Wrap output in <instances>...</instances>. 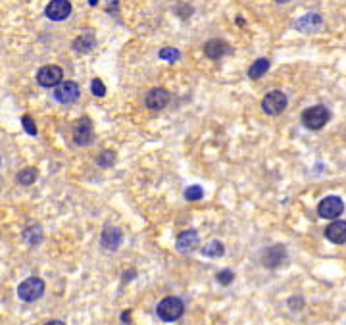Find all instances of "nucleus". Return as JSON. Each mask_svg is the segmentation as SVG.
I'll return each mask as SVG.
<instances>
[{
	"label": "nucleus",
	"mask_w": 346,
	"mask_h": 325,
	"mask_svg": "<svg viewBox=\"0 0 346 325\" xmlns=\"http://www.w3.org/2000/svg\"><path fill=\"white\" fill-rule=\"evenodd\" d=\"M156 314H158V317H160L162 321H177V319L185 314V304H183L181 298L167 297L158 304Z\"/></svg>",
	"instance_id": "obj_1"
},
{
	"label": "nucleus",
	"mask_w": 346,
	"mask_h": 325,
	"mask_svg": "<svg viewBox=\"0 0 346 325\" xmlns=\"http://www.w3.org/2000/svg\"><path fill=\"white\" fill-rule=\"evenodd\" d=\"M38 177V172L35 168H25V170H21L18 173V183L19 185H31V183H35V179Z\"/></svg>",
	"instance_id": "obj_20"
},
{
	"label": "nucleus",
	"mask_w": 346,
	"mask_h": 325,
	"mask_svg": "<svg viewBox=\"0 0 346 325\" xmlns=\"http://www.w3.org/2000/svg\"><path fill=\"white\" fill-rule=\"evenodd\" d=\"M29 237H33L31 239V247H35V245H38L40 242V239H42V233H40V227H29V229H25L23 231V239L27 240Z\"/></svg>",
	"instance_id": "obj_22"
},
{
	"label": "nucleus",
	"mask_w": 346,
	"mask_h": 325,
	"mask_svg": "<svg viewBox=\"0 0 346 325\" xmlns=\"http://www.w3.org/2000/svg\"><path fill=\"white\" fill-rule=\"evenodd\" d=\"M114 162H115V152L104 150V152L98 156V166H102V168H110Z\"/></svg>",
	"instance_id": "obj_25"
},
{
	"label": "nucleus",
	"mask_w": 346,
	"mask_h": 325,
	"mask_svg": "<svg viewBox=\"0 0 346 325\" xmlns=\"http://www.w3.org/2000/svg\"><path fill=\"white\" fill-rule=\"evenodd\" d=\"M42 293H45V283H42V279L38 277L25 279L18 287V297L23 302H35V300L42 297Z\"/></svg>",
	"instance_id": "obj_4"
},
{
	"label": "nucleus",
	"mask_w": 346,
	"mask_h": 325,
	"mask_svg": "<svg viewBox=\"0 0 346 325\" xmlns=\"http://www.w3.org/2000/svg\"><path fill=\"white\" fill-rule=\"evenodd\" d=\"M121 240H123V235H121V231L117 229V227H106L104 231H102V239H100V242H102V247H104L106 250H117L119 249V245H121Z\"/></svg>",
	"instance_id": "obj_15"
},
{
	"label": "nucleus",
	"mask_w": 346,
	"mask_h": 325,
	"mask_svg": "<svg viewBox=\"0 0 346 325\" xmlns=\"http://www.w3.org/2000/svg\"><path fill=\"white\" fill-rule=\"evenodd\" d=\"M288 104V98L283 91H271L264 96L262 100V110L268 115H279L285 112V108Z\"/></svg>",
	"instance_id": "obj_5"
},
{
	"label": "nucleus",
	"mask_w": 346,
	"mask_h": 325,
	"mask_svg": "<svg viewBox=\"0 0 346 325\" xmlns=\"http://www.w3.org/2000/svg\"><path fill=\"white\" fill-rule=\"evenodd\" d=\"M269 69V60L268 58H258L248 69V77L250 79H260V77H264L268 73Z\"/></svg>",
	"instance_id": "obj_18"
},
{
	"label": "nucleus",
	"mask_w": 346,
	"mask_h": 325,
	"mask_svg": "<svg viewBox=\"0 0 346 325\" xmlns=\"http://www.w3.org/2000/svg\"><path fill=\"white\" fill-rule=\"evenodd\" d=\"M91 91H93V95L98 96V98H102V96L106 95V87L98 77H95V79L91 81Z\"/></svg>",
	"instance_id": "obj_26"
},
{
	"label": "nucleus",
	"mask_w": 346,
	"mask_h": 325,
	"mask_svg": "<svg viewBox=\"0 0 346 325\" xmlns=\"http://www.w3.org/2000/svg\"><path fill=\"white\" fill-rule=\"evenodd\" d=\"M215 279H218V283H220V285L227 287V285H231V283L235 281V273H233L231 269H221L220 273L215 275Z\"/></svg>",
	"instance_id": "obj_24"
},
{
	"label": "nucleus",
	"mask_w": 346,
	"mask_h": 325,
	"mask_svg": "<svg viewBox=\"0 0 346 325\" xmlns=\"http://www.w3.org/2000/svg\"><path fill=\"white\" fill-rule=\"evenodd\" d=\"M202 196H204V189H202L200 185H189V189L185 191V198L189 202L200 200Z\"/></svg>",
	"instance_id": "obj_21"
},
{
	"label": "nucleus",
	"mask_w": 346,
	"mask_h": 325,
	"mask_svg": "<svg viewBox=\"0 0 346 325\" xmlns=\"http://www.w3.org/2000/svg\"><path fill=\"white\" fill-rule=\"evenodd\" d=\"M329 110H327L325 106L317 104V106H312V108H306L304 112H302V124L304 127L308 129H312V131H317V129H321V127H325V124L329 121Z\"/></svg>",
	"instance_id": "obj_2"
},
{
	"label": "nucleus",
	"mask_w": 346,
	"mask_h": 325,
	"mask_svg": "<svg viewBox=\"0 0 346 325\" xmlns=\"http://www.w3.org/2000/svg\"><path fill=\"white\" fill-rule=\"evenodd\" d=\"M45 14L52 21H64L71 14V2L69 0H50V4L47 6Z\"/></svg>",
	"instance_id": "obj_11"
},
{
	"label": "nucleus",
	"mask_w": 346,
	"mask_h": 325,
	"mask_svg": "<svg viewBox=\"0 0 346 325\" xmlns=\"http://www.w3.org/2000/svg\"><path fill=\"white\" fill-rule=\"evenodd\" d=\"M81 96V89L75 81H62L60 85L54 89V98L60 104H73Z\"/></svg>",
	"instance_id": "obj_7"
},
{
	"label": "nucleus",
	"mask_w": 346,
	"mask_h": 325,
	"mask_svg": "<svg viewBox=\"0 0 346 325\" xmlns=\"http://www.w3.org/2000/svg\"><path fill=\"white\" fill-rule=\"evenodd\" d=\"M158 56L162 58V60H167V62H177V60H179V58H181V52H179V50H177V48H162V50H160V54H158Z\"/></svg>",
	"instance_id": "obj_23"
},
{
	"label": "nucleus",
	"mask_w": 346,
	"mask_h": 325,
	"mask_svg": "<svg viewBox=\"0 0 346 325\" xmlns=\"http://www.w3.org/2000/svg\"><path fill=\"white\" fill-rule=\"evenodd\" d=\"M21 125H23V129H25L29 135H33V137L37 135V125H35V121L31 119V115H23V117H21Z\"/></svg>",
	"instance_id": "obj_27"
},
{
	"label": "nucleus",
	"mask_w": 346,
	"mask_h": 325,
	"mask_svg": "<svg viewBox=\"0 0 346 325\" xmlns=\"http://www.w3.org/2000/svg\"><path fill=\"white\" fill-rule=\"evenodd\" d=\"M275 2H281V4H285V2H288V0H275Z\"/></svg>",
	"instance_id": "obj_30"
},
{
	"label": "nucleus",
	"mask_w": 346,
	"mask_h": 325,
	"mask_svg": "<svg viewBox=\"0 0 346 325\" xmlns=\"http://www.w3.org/2000/svg\"><path fill=\"white\" fill-rule=\"evenodd\" d=\"M325 237H327V240H331V242H335V245H344L346 242V221L333 220L331 225H327Z\"/></svg>",
	"instance_id": "obj_13"
},
{
	"label": "nucleus",
	"mask_w": 346,
	"mask_h": 325,
	"mask_svg": "<svg viewBox=\"0 0 346 325\" xmlns=\"http://www.w3.org/2000/svg\"><path fill=\"white\" fill-rule=\"evenodd\" d=\"M229 52H231L229 45L225 40H221V38H211V40H208L204 45V54L208 58H211V60H220V58H223L225 54H229Z\"/></svg>",
	"instance_id": "obj_14"
},
{
	"label": "nucleus",
	"mask_w": 346,
	"mask_h": 325,
	"mask_svg": "<svg viewBox=\"0 0 346 325\" xmlns=\"http://www.w3.org/2000/svg\"><path fill=\"white\" fill-rule=\"evenodd\" d=\"M95 139V127L89 117H81L75 125H73V143L77 146H89Z\"/></svg>",
	"instance_id": "obj_6"
},
{
	"label": "nucleus",
	"mask_w": 346,
	"mask_h": 325,
	"mask_svg": "<svg viewBox=\"0 0 346 325\" xmlns=\"http://www.w3.org/2000/svg\"><path fill=\"white\" fill-rule=\"evenodd\" d=\"M223 254H225V247L220 240H211L202 249V256H206V258H221Z\"/></svg>",
	"instance_id": "obj_19"
},
{
	"label": "nucleus",
	"mask_w": 346,
	"mask_h": 325,
	"mask_svg": "<svg viewBox=\"0 0 346 325\" xmlns=\"http://www.w3.org/2000/svg\"><path fill=\"white\" fill-rule=\"evenodd\" d=\"M64 79V69L60 66H45L37 71V83L40 87H58Z\"/></svg>",
	"instance_id": "obj_8"
},
{
	"label": "nucleus",
	"mask_w": 346,
	"mask_h": 325,
	"mask_svg": "<svg viewBox=\"0 0 346 325\" xmlns=\"http://www.w3.org/2000/svg\"><path fill=\"white\" fill-rule=\"evenodd\" d=\"M287 260V249L283 245H273L262 252V264L264 268L275 269Z\"/></svg>",
	"instance_id": "obj_9"
},
{
	"label": "nucleus",
	"mask_w": 346,
	"mask_h": 325,
	"mask_svg": "<svg viewBox=\"0 0 346 325\" xmlns=\"http://www.w3.org/2000/svg\"><path fill=\"white\" fill-rule=\"evenodd\" d=\"M344 212V202L340 196H325L317 204V214L323 220H338Z\"/></svg>",
	"instance_id": "obj_3"
},
{
	"label": "nucleus",
	"mask_w": 346,
	"mask_h": 325,
	"mask_svg": "<svg viewBox=\"0 0 346 325\" xmlns=\"http://www.w3.org/2000/svg\"><path fill=\"white\" fill-rule=\"evenodd\" d=\"M169 93H167V89H163V87H156L152 91H148V95L144 98V104L148 110H152V112H158V110H162L167 106L169 102Z\"/></svg>",
	"instance_id": "obj_10"
},
{
	"label": "nucleus",
	"mask_w": 346,
	"mask_h": 325,
	"mask_svg": "<svg viewBox=\"0 0 346 325\" xmlns=\"http://www.w3.org/2000/svg\"><path fill=\"white\" fill-rule=\"evenodd\" d=\"M129 319H131L129 312H123V314H121V321H129Z\"/></svg>",
	"instance_id": "obj_28"
},
{
	"label": "nucleus",
	"mask_w": 346,
	"mask_h": 325,
	"mask_svg": "<svg viewBox=\"0 0 346 325\" xmlns=\"http://www.w3.org/2000/svg\"><path fill=\"white\" fill-rule=\"evenodd\" d=\"M95 35L93 33H83L81 37H77L73 40V48H75L77 52H91L93 47H95Z\"/></svg>",
	"instance_id": "obj_17"
},
{
	"label": "nucleus",
	"mask_w": 346,
	"mask_h": 325,
	"mask_svg": "<svg viewBox=\"0 0 346 325\" xmlns=\"http://www.w3.org/2000/svg\"><path fill=\"white\" fill-rule=\"evenodd\" d=\"M319 25H321V16H317V14H308V16H304L302 19H298L296 21V27L300 29L302 33H312V31H316Z\"/></svg>",
	"instance_id": "obj_16"
},
{
	"label": "nucleus",
	"mask_w": 346,
	"mask_h": 325,
	"mask_svg": "<svg viewBox=\"0 0 346 325\" xmlns=\"http://www.w3.org/2000/svg\"><path fill=\"white\" fill-rule=\"evenodd\" d=\"M198 242H200L198 233H196L194 229H187V231H183L181 235L177 237L175 247H177V250H179L181 254H191L192 250H196Z\"/></svg>",
	"instance_id": "obj_12"
},
{
	"label": "nucleus",
	"mask_w": 346,
	"mask_h": 325,
	"mask_svg": "<svg viewBox=\"0 0 346 325\" xmlns=\"http://www.w3.org/2000/svg\"><path fill=\"white\" fill-rule=\"evenodd\" d=\"M89 2H91V6H96V2H98V0H89Z\"/></svg>",
	"instance_id": "obj_29"
}]
</instances>
